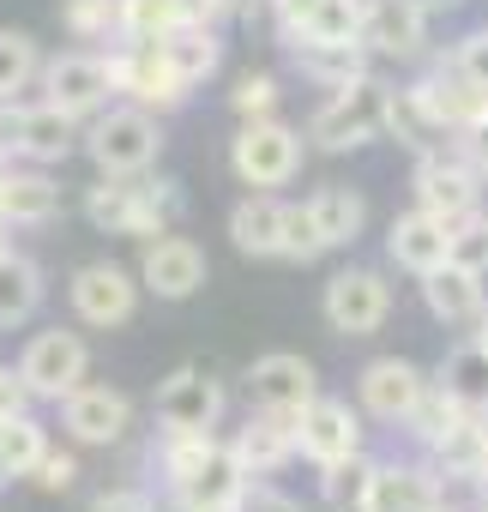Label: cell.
<instances>
[{"label": "cell", "mask_w": 488, "mask_h": 512, "mask_svg": "<svg viewBox=\"0 0 488 512\" xmlns=\"http://www.w3.org/2000/svg\"><path fill=\"white\" fill-rule=\"evenodd\" d=\"M458 139H464V151H470V163H476V169L488 175V109H482V115H476V121H470V127H464Z\"/></svg>", "instance_id": "46"}, {"label": "cell", "mask_w": 488, "mask_h": 512, "mask_svg": "<svg viewBox=\"0 0 488 512\" xmlns=\"http://www.w3.org/2000/svg\"><path fill=\"white\" fill-rule=\"evenodd\" d=\"M37 392L25 386V374L19 368H0V422H13V416H25V404H31Z\"/></svg>", "instance_id": "42"}, {"label": "cell", "mask_w": 488, "mask_h": 512, "mask_svg": "<svg viewBox=\"0 0 488 512\" xmlns=\"http://www.w3.org/2000/svg\"><path fill=\"white\" fill-rule=\"evenodd\" d=\"M476 506L488 512V464H482V476H476Z\"/></svg>", "instance_id": "48"}, {"label": "cell", "mask_w": 488, "mask_h": 512, "mask_svg": "<svg viewBox=\"0 0 488 512\" xmlns=\"http://www.w3.org/2000/svg\"><path fill=\"white\" fill-rule=\"evenodd\" d=\"M19 374H25V386L37 392V398H73L79 386H85V374H91V350H85V338L79 332H37L31 344H25V356H19Z\"/></svg>", "instance_id": "7"}, {"label": "cell", "mask_w": 488, "mask_h": 512, "mask_svg": "<svg viewBox=\"0 0 488 512\" xmlns=\"http://www.w3.org/2000/svg\"><path fill=\"white\" fill-rule=\"evenodd\" d=\"M410 187H416V205H422V211H434V217H446V223H464V217L476 211L482 169L470 163L464 139H440L434 151H416Z\"/></svg>", "instance_id": "4"}, {"label": "cell", "mask_w": 488, "mask_h": 512, "mask_svg": "<svg viewBox=\"0 0 488 512\" xmlns=\"http://www.w3.org/2000/svg\"><path fill=\"white\" fill-rule=\"evenodd\" d=\"M229 169L248 181L254 193H272V187L296 181V169H302V133L284 127V121H272V115H260V121H248V127L235 133Z\"/></svg>", "instance_id": "6"}, {"label": "cell", "mask_w": 488, "mask_h": 512, "mask_svg": "<svg viewBox=\"0 0 488 512\" xmlns=\"http://www.w3.org/2000/svg\"><path fill=\"white\" fill-rule=\"evenodd\" d=\"M416 109H422V121L440 133V139H458L482 109H488V91H476L464 73H458V61H446V67H434L428 79H416L410 91H404Z\"/></svg>", "instance_id": "12"}, {"label": "cell", "mask_w": 488, "mask_h": 512, "mask_svg": "<svg viewBox=\"0 0 488 512\" xmlns=\"http://www.w3.org/2000/svg\"><path fill=\"white\" fill-rule=\"evenodd\" d=\"M7 229H13V223H7V217H0V253H13V247H7Z\"/></svg>", "instance_id": "51"}, {"label": "cell", "mask_w": 488, "mask_h": 512, "mask_svg": "<svg viewBox=\"0 0 488 512\" xmlns=\"http://www.w3.org/2000/svg\"><path fill=\"white\" fill-rule=\"evenodd\" d=\"M205 253L187 241V235H163L145 247V260H139V284L163 302H187L193 290H205Z\"/></svg>", "instance_id": "17"}, {"label": "cell", "mask_w": 488, "mask_h": 512, "mask_svg": "<svg viewBox=\"0 0 488 512\" xmlns=\"http://www.w3.org/2000/svg\"><path fill=\"white\" fill-rule=\"evenodd\" d=\"M452 260L464 266V272H482L488 278V211L476 205L464 223H452Z\"/></svg>", "instance_id": "38"}, {"label": "cell", "mask_w": 488, "mask_h": 512, "mask_svg": "<svg viewBox=\"0 0 488 512\" xmlns=\"http://www.w3.org/2000/svg\"><path fill=\"white\" fill-rule=\"evenodd\" d=\"M296 446H302V458H314V464L356 458V452H362V416H356L344 398H314V404L296 416Z\"/></svg>", "instance_id": "16"}, {"label": "cell", "mask_w": 488, "mask_h": 512, "mask_svg": "<svg viewBox=\"0 0 488 512\" xmlns=\"http://www.w3.org/2000/svg\"><path fill=\"white\" fill-rule=\"evenodd\" d=\"M308 205H314V223H320L326 247H350V241L362 235V223H368V205H362V193H350V187H320Z\"/></svg>", "instance_id": "30"}, {"label": "cell", "mask_w": 488, "mask_h": 512, "mask_svg": "<svg viewBox=\"0 0 488 512\" xmlns=\"http://www.w3.org/2000/svg\"><path fill=\"white\" fill-rule=\"evenodd\" d=\"M163 55H169V67H175L187 85H205V79L217 73V61H223V43H217L211 19H193V25H181V31L163 37Z\"/></svg>", "instance_id": "27"}, {"label": "cell", "mask_w": 488, "mask_h": 512, "mask_svg": "<svg viewBox=\"0 0 488 512\" xmlns=\"http://www.w3.org/2000/svg\"><path fill=\"white\" fill-rule=\"evenodd\" d=\"M229 241L248 253V260H272V253H284V205L272 193L241 199L229 211Z\"/></svg>", "instance_id": "24"}, {"label": "cell", "mask_w": 488, "mask_h": 512, "mask_svg": "<svg viewBox=\"0 0 488 512\" xmlns=\"http://www.w3.org/2000/svg\"><path fill=\"white\" fill-rule=\"evenodd\" d=\"M67 296H73V314H79L85 326H97V332L127 326L133 308H139V284H133V272H121V266H109V260L85 266V272L73 278Z\"/></svg>", "instance_id": "14"}, {"label": "cell", "mask_w": 488, "mask_h": 512, "mask_svg": "<svg viewBox=\"0 0 488 512\" xmlns=\"http://www.w3.org/2000/svg\"><path fill=\"white\" fill-rule=\"evenodd\" d=\"M422 7H428V13H434V7H452V0H422Z\"/></svg>", "instance_id": "53"}, {"label": "cell", "mask_w": 488, "mask_h": 512, "mask_svg": "<svg viewBox=\"0 0 488 512\" xmlns=\"http://www.w3.org/2000/svg\"><path fill=\"white\" fill-rule=\"evenodd\" d=\"M434 386L440 392H452L458 404H470L476 416L488 410V350L470 338V344H458V350H446V362L434 368Z\"/></svg>", "instance_id": "28"}, {"label": "cell", "mask_w": 488, "mask_h": 512, "mask_svg": "<svg viewBox=\"0 0 488 512\" xmlns=\"http://www.w3.org/2000/svg\"><path fill=\"white\" fill-rule=\"evenodd\" d=\"M61 19L79 43H127V0H67Z\"/></svg>", "instance_id": "32"}, {"label": "cell", "mask_w": 488, "mask_h": 512, "mask_svg": "<svg viewBox=\"0 0 488 512\" xmlns=\"http://www.w3.org/2000/svg\"><path fill=\"white\" fill-rule=\"evenodd\" d=\"M37 73H43L37 43H31L25 31H0V103H13Z\"/></svg>", "instance_id": "36"}, {"label": "cell", "mask_w": 488, "mask_h": 512, "mask_svg": "<svg viewBox=\"0 0 488 512\" xmlns=\"http://www.w3.org/2000/svg\"><path fill=\"white\" fill-rule=\"evenodd\" d=\"M91 512H157V506H151V494H139V488H109V494L91 500Z\"/></svg>", "instance_id": "44"}, {"label": "cell", "mask_w": 488, "mask_h": 512, "mask_svg": "<svg viewBox=\"0 0 488 512\" xmlns=\"http://www.w3.org/2000/svg\"><path fill=\"white\" fill-rule=\"evenodd\" d=\"M452 61H458V73H464L476 91H488V31H470V37L458 43V55H452Z\"/></svg>", "instance_id": "40"}, {"label": "cell", "mask_w": 488, "mask_h": 512, "mask_svg": "<svg viewBox=\"0 0 488 512\" xmlns=\"http://www.w3.org/2000/svg\"><path fill=\"white\" fill-rule=\"evenodd\" d=\"M248 398L254 410H272V416H302L314 398H320V374L308 356H290V350H272L248 368Z\"/></svg>", "instance_id": "13"}, {"label": "cell", "mask_w": 488, "mask_h": 512, "mask_svg": "<svg viewBox=\"0 0 488 512\" xmlns=\"http://www.w3.org/2000/svg\"><path fill=\"white\" fill-rule=\"evenodd\" d=\"M320 308H326V326L338 338H368L392 314V284L380 272H368V266H350V272H338L326 284V302Z\"/></svg>", "instance_id": "8"}, {"label": "cell", "mask_w": 488, "mask_h": 512, "mask_svg": "<svg viewBox=\"0 0 488 512\" xmlns=\"http://www.w3.org/2000/svg\"><path fill=\"white\" fill-rule=\"evenodd\" d=\"M434 506H440L434 470H416V464H374L368 494H362L356 512H434Z\"/></svg>", "instance_id": "21"}, {"label": "cell", "mask_w": 488, "mask_h": 512, "mask_svg": "<svg viewBox=\"0 0 488 512\" xmlns=\"http://www.w3.org/2000/svg\"><path fill=\"white\" fill-rule=\"evenodd\" d=\"M386 247H392V260H398L404 272L428 278V272H440V266L452 260V223L416 205V211L392 217V235H386Z\"/></svg>", "instance_id": "20"}, {"label": "cell", "mask_w": 488, "mask_h": 512, "mask_svg": "<svg viewBox=\"0 0 488 512\" xmlns=\"http://www.w3.org/2000/svg\"><path fill=\"white\" fill-rule=\"evenodd\" d=\"M175 211H181L175 181L139 187L133 175H103V187H91V199H85V217L109 235H163V223Z\"/></svg>", "instance_id": "3"}, {"label": "cell", "mask_w": 488, "mask_h": 512, "mask_svg": "<svg viewBox=\"0 0 488 512\" xmlns=\"http://www.w3.org/2000/svg\"><path fill=\"white\" fill-rule=\"evenodd\" d=\"M109 61H115V85H121L139 109H181L187 91H193V85L169 67L163 43H121Z\"/></svg>", "instance_id": "11"}, {"label": "cell", "mask_w": 488, "mask_h": 512, "mask_svg": "<svg viewBox=\"0 0 488 512\" xmlns=\"http://www.w3.org/2000/svg\"><path fill=\"white\" fill-rule=\"evenodd\" d=\"M43 308V272L25 253H0V326H19Z\"/></svg>", "instance_id": "29"}, {"label": "cell", "mask_w": 488, "mask_h": 512, "mask_svg": "<svg viewBox=\"0 0 488 512\" xmlns=\"http://www.w3.org/2000/svg\"><path fill=\"white\" fill-rule=\"evenodd\" d=\"M470 416H476L470 404H458L452 392L428 386V398H422V404H416V416H410V434H416V440H422V446L434 452V446H446V440H452V434H458V428H464Z\"/></svg>", "instance_id": "34"}, {"label": "cell", "mask_w": 488, "mask_h": 512, "mask_svg": "<svg viewBox=\"0 0 488 512\" xmlns=\"http://www.w3.org/2000/svg\"><path fill=\"white\" fill-rule=\"evenodd\" d=\"M61 211V187L43 169H0V217L7 223H49Z\"/></svg>", "instance_id": "25"}, {"label": "cell", "mask_w": 488, "mask_h": 512, "mask_svg": "<svg viewBox=\"0 0 488 512\" xmlns=\"http://www.w3.org/2000/svg\"><path fill=\"white\" fill-rule=\"evenodd\" d=\"M25 157V109L19 103H0V163Z\"/></svg>", "instance_id": "43"}, {"label": "cell", "mask_w": 488, "mask_h": 512, "mask_svg": "<svg viewBox=\"0 0 488 512\" xmlns=\"http://www.w3.org/2000/svg\"><path fill=\"white\" fill-rule=\"evenodd\" d=\"M368 476H374V464L356 452V458H338V464H320V494H326V506L332 512H356L362 506V494H368Z\"/></svg>", "instance_id": "35"}, {"label": "cell", "mask_w": 488, "mask_h": 512, "mask_svg": "<svg viewBox=\"0 0 488 512\" xmlns=\"http://www.w3.org/2000/svg\"><path fill=\"white\" fill-rule=\"evenodd\" d=\"M73 476H79V464H73L67 452H49V458L37 464V482H43V488H55V494H61V488H73Z\"/></svg>", "instance_id": "45"}, {"label": "cell", "mask_w": 488, "mask_h": 512, "mask_svg": "<svg viewBox=\"0 0 488 512\" xmlns=\"http://www.w3.org/2000/svg\"><path fill=\"white\" fill-rule=\"evenodd\" d=\"M85 151H91V163H97L103 175H145V169L157 163V151H163L157 115H151V109H139V103L109 109V115H97V121H91Z\"/></svg>", "instance_id": "5"}, {"label": "cell", "mask_w": 488, "mask_h": 512, "mask_svg": "<svg viewBox=\"0 0 488 512\" xmlns=\"http://www.w3.org/2000/svg\"><path fill=\"white\" fill-rule=\"evenodd\" d=\"M482 428H488V410H482Z\"/></svg>", "instance_id": "54"}, {"label": "cell", "mask_w": 488, "mask_h": 512, "mask_svg": "<svg viewBox=\"0 0 488 512\" xmlns=\"http://www.w3.org/2000/svg\"><path fill=\"white\" fill-rule=\"evenodd\" d=\"M392 103H398V91L362 73V79H350V85L332 91V103L314 115L308 139H314L320 151H356V145H374V139L392 133Z\"/></svg>", "instance_id": "2"}, {"label": "cell", "mask_w": 488, "mask_h": 512, "mask_svg": "<svg viewBox=\"0 0 488 512\" xmlns=\"http://www.w3.org/2000/svg\"><path fill=\"white\" fill-rule=\"evenodd\" d=\"M422 302H428V314L434 320H446V326H464V320H482V272H464L458 260H446L440 272H428L422 278Z\"/></svg>", "instance_id": "23"}, {"label": "cell", "mask_w": 488, "mask_h": 512, "mask_svg": "<svg viewBox=\"0 0 488 512\" xmlns=\"http://www.w3.org/2000/svg\"><path fill=\"white\" fill-rule=\"evenodd\" d=\"M199 7H205V19H217V13H235V19H254V13L266 7V0H199Z\"/></svg>", "instance_id": "47"}, {"label": "cell", "mask_w": 488, "mask_h": 512, "mask_svg": "<svg viewBox=\"0 0 488 512\" xmlns=\"http://www.w3.org/2000/svg\"><path fill=\"white\" fill-rule=\"evenodd\" d=\"M356 392H362V410H368V416H380V422H410L416 404L428 398V380H422L416 362H404V356H380V362L362 368Z\"/></svg>", "instance_id": "15"}, {"label": "cell", "mask_w": 488, "mask_h": 512, "mask_svg": "<svg viewBox=\"0 0 488 512\" xmlns=\"http://www.w3.org/2000/svg\"><path fill=\"white\" fill-rule=\"evenodd\" d=\"M241 512H302V500H290L284 488H272V482H248V494H241Z\"/></svg>", "instance_id": "41"}, {"label": "cell", "mask_w": 488, "mask_h": 512, "mask_svg": "<svg viewBox=\"0 0 488 512\" xmlns=\"http://www.w3.org/2000/svg\"><path fill=\"white\" fill-rule=\"evenodd\" d=\"M229 452L241 458V470H248V476H272V470L290 464V452H302V446H296V422L260 410V416H248V428H235Z\"/></svg>", "instance_id": "22"}, {"label": "cell", "mask_w": 488, "mask_h": 512, "mask_svg": "<svg viewBox=\"0 0 488 512\" xmlns=\"http://www.w3.org/2000/svg\"><path fill=\"white\" fill-rule=\"evenodd\" d=\"M61 422L79 446H115L133 428V404L109 386H79L73 398H61Z\"/></svg>", "instance_id": "19"}, {"label": "cell", "mask_w": 488, "mask_h": 512, "mask_svg": "<svg viewBox=\"0 0 488 512\" xmlns=\"http://www.w3.org/2000/svg\"><path fill=\"white\" fill-rule=\"evenodd\" d=\"M320 253H326V235L314 223V205H284V260L308 266V260H320Z\"/></svg>", "instance_id": "37"}, {"label": "cell", "mask_w": 488, "mask_h": 512, "mask_svg": "<svg viewBox=\"0 0 488 512\" xmlns=\"http://www.w3.org/2000/svg\"><path fill=\"white\" fill-rule=\"evenodd\" d=\"M73 145H79V115L55 109L49 97L37 109H25V157L31 163H67Z\"/></svg>", "instance_id": "26"}, {"label": "cell", "mask_w": 488, "mask_h": 512, "mask_svg": "<svg viewBox=\"0 0 488 512\" xmlns=\"http://www.w3.org/2000/svg\"><path fill=\"white\" fill-rule=\"evenodd\" d=\"M476 344L488 350V308H482V320H476Z\"/></svg>", "instance_id": "50"}, {"label": "cell", "mask_w": 488, "mask_h": 512, "mask_svg": "<svg viewBox=\"0 0 488 512\" xmlns=\"http://www.w3.org/2000/svg\"><path fill=\"white\" fill-rule=\"evenodd\" d=\"M163 476L175 506H241L254 482L217 434H163Z\"/></svg>", "instance_id": "1"}, {"label": "cell", "mask_w": 488, "mask_h": 512, "mask_svg": "<svg viewBox=\"0 0 488 512\" xmlns=\"http://www.w3.org/2000/svg\"><path fill=\"white\" fill-rule=\"evenodd\" d=\"M43 91H49V103L55 109H67V115H97L121 85H115V61L109 55H91V49H73V55H55L49 67H43Z\"/></svg>", "instance_id": "9"}, {"label": "cell", "mask_w": 488, "mask_h": 512, "mask_svg": "<svg viewBox=\"0 0 488 512\" xmlns=\"http://www.w3.org/2000/svg\"><path fill=\"white\" fill-rule=\"evenodd\" d=\"M175 512H241V506H175Z\"/></svg>", "instance_id": "49"}, {"label": "cell", "mask_w": 488, "mask_h": 512, "mask_svg": "<svg viewBox=\"0 0 488 512\" xmlns=\"http://www.w3.org/2000/svg\"><path fill=\"white\" fill-rule=\"evenodd\" d=\"M428 37V7L422 0H368L362 7V49L368 55H386V61H404L416 55Z\"/></svg>", "instance_id": "18"}, {"label": "cell", "mask_w": 488, "mask_h": 512, "mask_svg": "<svg viewBox=\"0 0 488 512\" xmlns=\"http://www.w3.org/2000/svg\"><path fill=\"white\" fill-rule=\"evenodd\" d=\"M157 428L163 434H211L217 416H223V386L205 374V368H175L163 386H157Z\"/></svg>", "instance_id": "10"}, {"label": "cell", "mask_w": 488, "mask_h": 512, "mask_svg": "<svg viewBox=\"0 0 488 512\" xmlns=\"http://www.w3.org/2000/svg\"><path fill=\"white\" fill-rule=\"evenodd\" d=\"M49 458V434L31 416L0 422V476H37V464Z\"/></svg>", "instance_id": "33"}, {"label": "cell", "mask_w": 488, "mask_h": 512, "mask_svg": "<svg viewBox=\"0 0 488 512\" xmlns=\"http://www.w3.org/2000/svg\"><path fill=\"white\" fill-rule=\"evenodd\" d=\"M434 512H464V506H446V500H440V506H434ZM476 512H482V506H476Z\"/></svg>", "instance_id": "52"}, {"label": "cell", "mask_w": 488, "mask_h": 512, "mask_svg": "<svg viewBox=\"0 0 488 512\" xmlns=\"http://www.w3.org/2000/svg\"><path fill=\"white\" fill-rule=\"evenodd\" d=\"M229 103H235V115H241V121H260V115H272V109H278V79H272V73H248V79L229 91Z\"/></svg>", "instance_id": "39"}, {"label": "cell", "mask_w": 488, "mask_h": 512, "mask_svg": "<svg viewBox=\"0 0 488 512\" xmlns=\"http://www.w3.org/2000/svg\"><path fill=\"white\" fill-rule=\"evenodd\" d=\"M296 55V67L308 73V79H320V85H350V79H362V43H296L290 49Z\"/></svg>", "instance_id": "31"}]
</instances>
